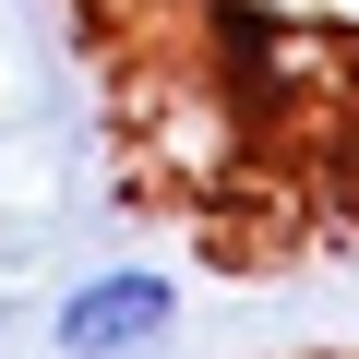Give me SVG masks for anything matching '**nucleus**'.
<instances>
[{
    "mask_svg": "<svg viewBox=\"0 0 359 359\" xmlns=\"http://www.w3.org/2000/svg\"><path fill=\"white\" fill-rule=\"evenodd\" d=\"M168 359H180V347H168Z\"/></svg>",
    "mask_w": 359,
    "mask_h": 359,
    "instance_id": "f03ea898",
    "label": "nucleus"
},
{
    "mask_svg": "<svg viewBox=\"0 0 359 359\" xmlns=\"http://www.w3.org/2000/svg\"><path fill=\"white\" fill-rule=\"evenodd\" d=\"M48 359H168L180 347V276L168 264H72L36 311Z\"/></svg>",
    "mask_w": 359,
    "mask_h": 359,
    "instance_id": "f257e3e1",
    "label": "nucleus"
}]
</instances>
